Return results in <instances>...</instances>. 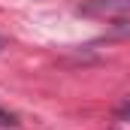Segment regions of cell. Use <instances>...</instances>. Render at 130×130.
I'll return each instance as SVG.
<instances>
[{
  "instance_id": "obj_1",
  "label": "cell",
  "mask_w": 130,
  "mask_h": 130,
  "mask_svg": "<svg viewBox=\"0 0 130 130\" xmlns=\"http://www.w3.org/2000/svg\"><path fill=\"white\" fill-rule=\"evenodd\" d=\"M82 15H130V0H82Z\"/></svg>"
},
{
  "instance_id": "obj_2",
  "label": "cell",
  "mask_w": 130,
  "mask_h": 130,
  "mask_svg": "<svg viewBox=\"0 0 130 130\" xmlns=\"http://www.w3.org/2000/svg\"><path fill=\"white\" fill-rule=\"evenodd\" d=\"M15 124H18L15 112H9V109H3V106H0V127H15Z\"/></svg>"
},
{
  "instance_id": "obj_3",
  "label": "cell",
  "mask_w": 130,
  "mask_h": 130,
  "mask_svg": "<svg viewBox=\"0 0 130 130\" xmlns=\"http://www.w3.org/2000/svg\"><path fill=\"white\" fill-rule=\"evenodd\" d=\"M118 118H124V121H130V103H124V106H118Z\"/></svg>"
}]
</instances>
